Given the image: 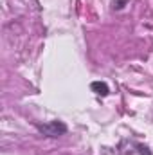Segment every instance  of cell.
Returning <instances> with one entry per match:
<instances>
[{"label":"cell","mask_w":153,"mask_h":155,"mask_svg":"<svg viewBox=\"0 0 153 155\" xmlns=\"http://www.w3.org/2000/svg\"><path fill=\"white\" fill-rule=\"evenodd\" d=\"M128 2H130V0H112V9L119 11V9H122Z\"/></svg>","instance_id":"3957f363"},{"label":"cell","mask_w":153,"mask_h":155,"mask_svg":"<svg viewBox=\"0 0 153 155\" xmlns=\"http://www.w3.org/2000/svg\"><path fill=\"white\" fill-rule=\"evenodd\" d=\"M40 134L47 135V137H61L67 134V124L63 121H49V123H43V124H36Z\"/></svg>","instance_id":"6da1fadb"},{"label":"cell","mask_w":153,"mask_h":155,"mask_svg":"<svg viewBox=\"0 0 153 155\" xmlns=\"http://www.w3.org/2000/svg\"><path fill=\"white\" fill-rule=\"evenodd\" d=\"M137 150H139V153H141V155H151L150 148H148V146H144V144H137Z\"/></svg>","instance_id":"277c9868"},{"label":"cell","mask_w":153,"mask_h":155,"mask_svg":"<svg viewBox=\"0 0 153 155\" xmlns=\"http://www.w3.org/2000/svg\"><path fill=\"white\" fill-rule=\"evenodd\" d=\"M90 88H92V92H96L97 96H108L110 94V87L105 83V81H94L92 85H90Z\"/></svg>","instance_id":"7a4b0ae2"}]
</instances>
